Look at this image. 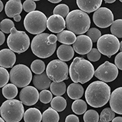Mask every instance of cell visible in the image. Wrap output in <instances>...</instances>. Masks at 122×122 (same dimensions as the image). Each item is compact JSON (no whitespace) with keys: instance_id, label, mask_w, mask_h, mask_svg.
<instances>
[{"instance_id":"50","label":"cell","mask_w":122,"mask_h":122,"mask_svg":"<svg viewBox=\"0 0 122 122\" xmlns=\"http://www.w3.org/2000/svg\"><path fill=\"white\" fill-rule=\"evenodd\" d=\"M120 52H122V42L120 41V45H119V50Z\"/></svg>"},{"instance_id":"22","label":"cell","mask_w":122,"mask_h":122,"mask_svg":"<svg viewBox=\"0 0 122 122\" xmlns=\"http://www.w3.org/2000/svg\"><path fill=\"white\" fill-rule=\"evenodd\" d=\"M67 94L73 100L80 99L84 94V88L78 83H72L67 88Z\"/></svg>"},{"instance_id":"37","label":"cell","mask_w":122,"mask_h":122,"mask_svg":"<svg viewBox=\"0 0 122 122\" xmlns=\"http://www.w3.org/2000/svg\"><path fill=\"white\" fill-rule=\"evenodd\" d=\"M10 80L9 73L8 71L0 66V88L4 87L9 82Z\"/></svg>"},{"instance_id":"1","label":"cell","mask_w":122,"mask_h":122,"mask_svg":"<svg viewBox=\"0 0 122 122\" xmlns=\"http://www.w3.org/2000/svg\"><path fill=\"white\" fill-rule=\"evenodd\" d=\"M111 94L110 86L102 81H94L85 92L86 103L93 107H101L107 103Z\"/></svg>"},{"instance_id":"31","label":"cell","mask_w":122,"mask_h":122,"mask_svg":"<svg viewBox=\"0 0 122 122\" xmlns=\"http://www.w3.org/2000/svg\"><path fill=\"white\" fill-rule=\"evenodd\" d=\"M115 117V113L111 108L106 107L102 110L99 116V120L98 122H110Z\"/></svg>"},{"instance_id":"48","label":"cell","mask_w":122,"mask_h":122,"mask_svg":"<svg viewBox=\"0 0 122 122\" xmlns=\"http://www.w3.org/2000/svg\"><path fill=\"white\" fill-rule=\"evenodd\" d=\"M105 2L107 4H112L114 2H115V0H105Z\"/></svg>"},{"instance_id":"32","label":"cell","mask_w":122,"mask_h":122,"mask_svg":"<svg viewBox=\"0 0 122 122\" xmlns=\"http://www.w3.org/2000/svg\"><path fill=\"white\" fill-rule=\"evenodd\" d=\"M46 69V64L41 59L34 60L31 64V70L35 74L39 75L43 73Z\"/></svg>"},{"instance_id":"33","label":"cell","mask_w":122,"mask_h":122,"mask_svg":"<svg viewBox=\"0 0 122 122\" xmlns=\"http://www.w3.org/2000/svg\"><path fill=\"white\" fill-rule=\"evenodd\" d=\"M83 120L85 122H98L99 120V114L94 110H89L85 112Z\"/></svg>"},{"instance_id":"4","label":"cell","mask_w":122,"mask_h":122,"mask_svg":"<svg viewBox=\"0 0 122 122\" xmlns=\"http://www.w3.org/2000/svg\"><path fill=\"white\" fill-rule=\"evenodd\" d=\"M1 118L6 122H20L25 114L22 103L16 99L4 101L0 107Z\"/></svg>"},{"instance_id":"49","label":"cell","mask_w":122,"mask_h":122,"mask_svg":"<svg viewBox=\"0 0 122 122\" xmlns=\"http://www.w3.org/2000/svg\"><path fill=\"white\" fill-rule=\"evenodd\" d=\"M4 9V4H3V2L1 1H0V13L2 11V10Z\"/></svg>"},{"instance_id":"2","label":"cell","mask_w":122,"mask_h":122,"mask_svg":"<svg viewBox=\"0 0 122 122\" xmlns=\"http://www.w3.org/2000/svg\"><path fill=\"white\" fill-rule=\"evenodd\" d=\"M71 80L74 83L85 84L91 80L94 75L92 64L82 57H75L68 68Z\"/></svg>"},{"instance_id":"9","label":"cell","mask_w":122,"mask_h":122,"mask_svg":"<svg viewBox=\"0 0 122 122\" xmlns=\"http://www.w3.org/2000/svg\"><path fill=\"white\" fill-rule=\"evenodd\" d=\"M68 66L59 59L51 61L46 68L47 77L55 82H61L68 78Z\"/></svg>"},{"instance_id":"27","label":"cell","mask_w":122,"mask_h":122,"mask_svg":"<svg viewBox=\"0 0 122 122\" xmlns=\"http://www.w3.org/2000/svg\"><path fill=\"white\" fill-rule=\"evenodd\" d=\"M67 106L66 100L62 96H55L51 101V107L56 112H62Z\"/></svg>"},{"instance_id":"6","label":"cell","mask_w":122,"mask_h":122,"mask_svg":"<svg viewBox=\"0 0 122 122\" xmlns=\"http://www.w3.org/2000/svg\"><path fill=\"white\" fill-rule=\"evenodd\" d=\"M47 17L41 11L34 10L25 16L24 26L31 34H42L47 28Z\"/></svg>"},{"instance_id":"40","label":"cell","mask_w":122,"mask_h":122,"mask_svg":"<svg viewBox=\"0 0 122 122\" xmlns=\"http://www.w3.org/2000/svg\"><path fill=\"white\" fill-rule=\"evenodd\" d=\"M36 8V4L35 3V1L33 0H27L23 3L22 9L27 13H31L34 10H35Z\"/></svg>"},{"instance_id":"35","label":"cell","mask_w":122,"mask_h":122,"mask_svg":"<svg viewBox=\"0 0 122 122\" xmlns=\"http://www.w3.org/2000/svg\"><path fill=\"white\" fill-rule=\"evenodd\" d=\"M13 27H15L14 22L10 19H4L0 23V31L4 34H10Z\"/></svg>"},{"instance_id":"47","label":"cell","mask_w":122,"mask_h":122,"mask_svg":"<svg viewBox=\"0 0 122 122\" xmlns=\"http://www.w3.org/2000/svg\"><path fill=\"white\" fill-rule=\"evenodd\" d=\"M49 2L53 3V4H58L61 2V0H49Z\"/></svg>"},{"instance_id":"14","label":"cell","mask_w":122,"mask_h":122,"mask_svg":"<svg viewBox=\"0 0 122 122\" xmlns=\"http://www.w3.org/2000/svg\"><path fill=\"white\" fill-rule=\"evenodd\" d=\"M92 41L86 35H80L76 37V40L73 44L74 51L79 55H86L92 49Z\"/></svg>"},{"instance_id":"3","label":"cell","mask_w":122,"mask_h":122,"mask_svg":"<svg viewBox=\"0 0 122 122\" xmlns=\"http://www.w3.org/2000/svg\"><path fill=\"white\" fill-rule=\"evenodd\" d=\"M65 22L68 31L79 36L86 33L91 25V20L88 14L78 9L69 12L66 17Z\"/></svg>"},{"instance_id":"7","label":"cell","mask_w":122,"mask_h":122,"mask_svg":"<svg viewBox=\"0 0 122 122\" xmlns=\"http://www.w3.org/2000/svg\"><path fill=\"white\" fill-rule=\"evenodd\" d=\"M30 38L23 31H18L15 27L10 30L7 38V45L13 52L21 54L26 52L30 46Z\"/></svg>"},{"instance_id":"38","label":"cell","mask_w":122,"mask_h":122,"mask_svg":"<svg viewBox=\"0 0 122 122\" xmlns=\"http://www.w3.org/2000/svg\"><path fill=\"white\" fill-rule=\"evenodd\" d=\"M39 100L43 103H49L52 100V94L47 89L43 90L39 94Z\"/></svg>"},{"instance_id":"8","label":"cell","mask_w":122,"mask_h":122,"mask_svg":"<svg viewBox=\"0 0 122 122\" xmlns=\"http://www.w3.org/2000/svg\"><path fill=\"white\" fill-rule=\"evenodd\" d=\"M9 76L10 82L19 88L27 86L33 77L30 68L24 64L13 66L10 71Z\"/></svg>"},{"instance_id":"23","label":"cell","mask_w":122,"mask_h":122,"mask_svg":"<svg viewBox=\"0 0 122 122\" xmlns=\"http://www.w3.org/2000/svg\"><path fill=\"white\" fill-rule=\"evenodd\" d=\"M23 117L25 122H41L42 114L37 108L31 107L25 112Z\"/></svg>"},{"instance_id":"13","label":"cell","mask_w":122,"mask_h":122,"mask_svg":"<svg viewBox=\"0 0 122 122\" xmlns=\"http://www.w3.org/2000/svg\"><path fill=\"white\" fill-rule=\"evenodd\" d=\"M39 99L38 90L32 86H27L22 89L20 92V100L22 104L31 106L36 103Z\"/></svg>"},{"instance_id":"20","label":"cell","mask_w":122,"mask_h":122,"mask_svg":"<svg viewBox=\"0 0 122 122\" xmlns=\"http://www.w3.org/2000/svg\"><path fill=\"white\" fill-rule=\"evenodd\" d=\"M51 83V80L46 72L39 75H35L33 77V84L37 90H46L50 87Z\"/></svg>"},{"instance_id":"18","label":"cell","mask_w":122,"mask_h":122,"mask_svg":"<svg viewBox=\"0 0 122 122\" xmlns=\"http://www.w3.org/2000/svg\"><path fill=\"white\" fill-rule=\"evenodd\" d=\"M102 0H77L76 1L77 5L80 10L86 13H92L98 9L102 4Z\"/></svg>"},{"instance_id":"16","label":"cell","mask_w":122,"mask_h":122,"mask_svg":"<svg viewBox=\"0 0 122 122\" xmlns=\"http://www.w3.org/2000/svg\"><path fill=\"white\" fill-rule=\"evenodd\" d=\"M110 108L114 113L119 114H122V88L119 87L115 89L109 99Z\"/></svg>"},{"instance_id":"24","label":"cell","mask_w":122,"mask_h":122,"mask_svg":"<svg viewBox=\"0 0 122 122\" xmlns=\"http://www.w3.org/2000/svg\"><path fill=\"white\" fill-rule=\"evenodd\" d=\"M57 41L64 45H69L73 44L76 40V36L75 34L68 31V30H64L60 33L57 34L56 35Z\"/></svg>"},{"instance_id":"34","label":"cell","mask_w":122,"mask_h":122,"mask_svg":"<svg viewBox=\"0 0 122 122\" xmlns=\"http://www.w3.org/2000/svg\"><path fill=\"white\" fill-rule=\"evenodd\" d=\"M69 13V7L65 4H60L54 9L53 15H57L61 16L63 18H66Z\"/></svg>"},{"instance_id":"39","label":"cell","mask_w":122,"mask_h":122,"mask_svg":"<svg viewBox=\"0 0 122 122\" xmlns=\"http://www.w3.org/2000/svg\"><path fill=\"white\" fill-rule=\"evenodd\" d=\"M101 56V54L96 48H92L91 51L87 54V58L90 61H98Z\"/></svg>"},{"instance_id":"10","label":"cell","mask_w":122,"mask_h":122,"mask_svg":"<svg viewBox=\"0 0 122 122\" xmlns=\"http://www.w3.org/2000/svg\"><path fill=\"white\" fill-rule=\"evenodd\" d=\"M120 41L112 34H105L97 41L98 50L101 54L111 58L119 50Z\"/></svg>"},{"instance_id":"26","label":"cell","mask_w":122,"mask_h":122,"mask_svg":"<svg viewBox=\"0 0 122 122\" xmlns=\"http://www.w3.org/2000/svg\"><path fill=\"white\" fill-rule=\"evenodd\" d=\"M42 121L43 122H59V115L56 110L49 107L43 113Z\"/></svg>"},{"instance_id":"25","label":"cell","mask_w":122,"mask_h":122,"mask_svg":"<svg viewBox=\"0 0 122 122\" xmlns=\"http://www.w3.org/2000/svg\"><path fill=\"white\" fill-rule=\"evenodd\" d=\"M18 94V88L15 85H13L12 83L6 85L2 89V94L4 98L6 99H14Z\"/></svg>"},{"instance_id":"5","label":"cell","mask_w":122,"mask_h":122,"mask_svg":"<svg viewBox=\"0 0 122 122\" xmlns=\"http://www.w3.org/2000/svg\"><path fill=\"white\" fill-rule=\"evenodd\" d=\"M49 34L42 33L33 38L31 43V49L34 55L39 58L46 59L51 56L55 52L56 43L50 44L48 42Z\"/></svg>"},{"instance_id":"11","label":"cell","mask_w":122,"mask_h":122,"mask_svg":"<svg viewBox=\"0 0 122 122\" xmlns=\"http://www.w3.org/2000/svg\"><path fill=\"white\" fill-rule=\"evenodd\" d=\"M119 75L117 67L112 63L106 61L94 71V75L100 81L103 82H112Z\"/></svg>"},{"instance_id":"21","label":"cell","mask_w":122,"mask_h":122,"mask_svg":"<svg viewBox=\"0 0 122 122\" xmlns=\"http://www.w3.org/2000/svg\"><path fill=\"white\" fill-rule=\"evenodd\" d=\"M74 50L71 46L61 45L56 50V55L59 60L62 61H68L74 56Z\"/></svg>"},{"instance_id":"19","label":"cell","mask_w":122,"mask_h":122,"mask_svg":"<svg viewBox=\"0 0 122 122\" xmlns=\"http://www.w3.org/2000/svg\"><path fill=\"white\" fill-rule=\"evenodd\" d=\"M22 11V4L20 0H10L5 6V13L9 18H14Z\"/></svg>"},{"instance_id":"46","label":"cell","mask_w":122,"mask_h":122,"mask_svg":"<svg viewBox=\"0 0 122 122\" xmlns=\"http://www.w3.org/2000/svg\"><path fill=\"white\" fill-rule=\"evenodd\" d=\"M13 18H14V20H15V22H20V21L21 20L22 18H21L20 15H15Z\"/></svg>"},{"instance_id":"44","label":"cell","mask_w":122,"mask_h":122,"mask_svg":"<svg viewBox=\"0 0 122 122\" xmlns=\"http://www.w3.org/2000/svg\"><path fill=\"white\" fill-rule=\"evenodd\" d=\"M4 41H5V35L1 31H0V46L4 44Z\"/></svg>"},{"instance_id":"29","label":"cell","mask_w":122,"mask_h":122,"mask_svg":"<svg viewBox=\"0 0 122 122\" xmlns=\"http://www.w3.org/2000/svg\"><path fill=\"white\" fill-rule=\"evenodd\" d=\"M71 109L76 114H83L87 110V105L85 101L81 99L75 100L71 105Z\"/></svg>"},{"instance_id":"28","label":"cell","mask_w":122,"mask_h":122,"mask_svg":"<svg viewBox=\"0 0 122 122\" xmlns=\"http://www.w3.org/2000/svg\"><path fill=\"white\" fill-rule=\"evenodd\" d=\"M50 91L52 95L55 96H61L65 94L66 91V85L65 82H52L50 85Z\"/></svg>"},{"instance_id":"12","label":"cell","mask_w":122,"mask_h":122,"mask_svg":"<svg viewBox=\"0 0 122 122\" xmlns=\"http://www.w3.org/2000/svg\"><path fill=\"white\" fill-rule=\"evenodd\" d=\"M93 21L98 27L107 28L110 27L114 22V15L112 10L109 9L101 7L94 12Z\"/></svg>"},{"instance_id":"36","label":"cell","mask_w":122,"mask_h":122,"mask_svg":"<svg viewBox=\"0 0 122 122\" xmlns=\"http://www.w3.org/2000/svg\"><path fill=\"white\" fill-rule=\"evenodd\" d=\"M86 36L91 39L92 43H96L101 36V32L99 29L97 28H90L86 32Z\"/></svg>"},{"instance_id":"15","label":"cell","mask_w":122,"mask_h":122,"mask_svg":"<svg viewBox=\"0 0 122 122\" xmlns=\"http://www.w3.org/2000/svg\"><path fill=\"white\" fill-rule=\"evenodd\" d=\"M47 29L53 33H60L66 28L65 20L60 15H52L47 20Z\"/></svg>"},{"instance_id":"43","label":"cell","mask_w":122,"mask_h":122,"mask_svg":"<svg viewBox=\"0 0 122 122\" xmlns=\"http://www.w3.org/2000/svg\"><path fill=\"white\" fill-rule=\"evenodd\" d=\"M47 40H48V42L50 44H55L56 43V41H57V38L54 34H50Z\"/></svg>"},{"instance_id":"30","label":"cell","mask_w":122,"mask_h":122,"mask_svg":"<svg viewBox=\"0 0 122 122\" xmlns=\"http://www.w3.org/2000/svg\"><path fill=\"white\" fill-rule=\"evenodd\" d=\"M110 31L112 35L117 38L122 37V20L118 19L114 21L110 25Z\"/></svg>"},{"instance_id":"41","label":"cell","mask_w":122,"mask_h":122,"mask_svg":"<svg viewBox=\"0 0 122 122\" xmlns=\"http://www.w3.org/2000/svg\"><path fill=\"white\" fill-rule=\"evenodd\" d=\"M114 63L115 66L117 67V68L122 70V52H120L114 59Z\"/></svg>"},{"instance_id":"17","label":"cell","mask_w":122,"mask_h":122,"mask_svg":"<svg viewBox=\"0 0 122 122\" xmlns=\"http://www.w3.org/2000/svg\"><path fill=\"white\" fill-rule=\"evenodd\" d=\"M16 61V55L10 49L0 50V66L4 68L13 67Z\"/></svg>"},{"instance_id":"51","label":"cell","mask_w":122,"mask_h":122,"mask_svg":"<svg viewBox=\"0 0 122 122\" xmlns=\"http://www.w3.org/2000/svg\"><path fill=\"white\" fill-rule=\"evenodd\" d=\"M0 122H6L1 117H0Z\"/></svg>"},{"instance_id":"42","label":"cell","mask_w":122,"mask_h":122,"mask_svg":"<svg viewBox=\"0 0 122 122\" xmlns=\"http://www.w3.org/2000/svg\"><path fill=\"white\" fill-rule=\"evenodd\" d=\"M65 122H80V119L75 114H69L66 117Z\"/></svg>"},{"instance_id":"45","label":"cell","mask_w":122,"mask_h":122,"mask_svg":"<svg viewBox=\"0 0 122 122\" xmlns=\"http://www.w3.org/2000/svg\"><path fill=\"white\" fill-rule=\"evenodd\" d=\"M112 122H122V117H114L112 120Z\"/></svg>"}]
</instances>
